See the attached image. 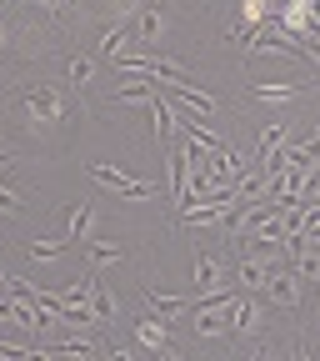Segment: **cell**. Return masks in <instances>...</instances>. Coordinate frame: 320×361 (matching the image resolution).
I'll use <instances>...</instances> for the list:
<instances>
[{"label":"cell","mask_w":320,"mask_h":361,"mask_svg":"<svg viewBox=\"0 0 320 361\" xmlns=\"http://www.w3.org/2000/svg\"><path fill=\"white\" fill-rule=\"evenodd\" d=\"M85 251H90V266H110V261H120V256H125L115 241H85Z\"/></svg>","instance_id":"obj_18"},{"label":"cell","mask_w":320,"mask_h":361,"mask_svg":"<svg viewBox=\"0 0 320 361\" xmlns=\"http://www.w3.org/2000/svg\"><path fill=\"white\" fill-rule=\"evenodd\" d=\"M281 146H290V126H286V121H281V126H265V130H260V146H255V156H250V161H265L270 151H281Z\"/></svg>","instance_id":"obj_15"},{"label":"cell","mask_w":320,"mask_h":361,"mask_svg":"<svg viewBox=\"0 0 320 361\" xmlns=\"http://www.w3.org/2000/svg\"><path fill=\"white\" fill-rule=\"evenodd\" d=\"M65 75H70L75 90H85L90 80H96V61H90V56H70V61H65Z\"/></svg>","instance_id":"obj_17"},{"label":"cell","mask_w":320,"mask_h":361,"mask_svg":"<svg viewBox=\"0 0 320 361\" xmlns=\"http://www.w3.org/2000/svg\"><path fill=\"white\" fill-rule=\"evenodd\" d=\"M11 166H15V156H6V151H0V176H6Z\"/></svg>","instance_id":"obj_21"},{"label":"cell","mask_w":320,"mask_h":361,"mask_svg":"<svg viewBox=\"0 0 320 361\" xmlns=\"http://www.w3.org/2000/svg\"><path fill=\"white\" fill-rule=\"evenodd\" d=\"M225 281H236L231 271H225V261L210 256V251H196V286L210 291V286H225Z\"/></svg>","instance_id":"obj_9"},{"label":"cell","mask_w":320,"mask_h":361,"mask_svg":"<svg viewBox=\"0 0 320 361\" xmlns=\"http://www.w3.org/2000/svg\"><path fill=\"white\" fill-rule=\"evenodd\" d=\"M225 311H231V336H255V331H260V316H265V296L241 286L236 301L225 306Z\"/></svg>","instance_id":"obj_3"},{"label":"cell","mask_w":320,"mask_h":361,"mask_svg":"<svg viewBox=\"0 0 320 361\" xmlns=\"http://www.w3.org/2000/svg\"><path fill=\"white\" fill-rule=\"evenodd\" d=\"M25 251H30V256H35V261H56V256H60V251H70V241H65V236H60V241H30V246H25Z\"/></svg>","instance_id":"obj_19"},{"label":"cell","mask_w":320,"mask_h":361,"mask_svg":"<svg viewBox=\"0 0 320 361\" xmlns=\"http://www.w3.org/2000/svg\"><path fill=\"white\" fill-rule=\"evenodd\" d=\"M135 45H141V35H135V25L120 16L115 25H105V35H101V61H120V56H130Z\"/></svg>","instance_id":"obj_5"},{"label":"cell","mask_w":320,"mask_h":361,"mask_svg":"<svg viewBox=\"0 0 320 361\" xmlns=\"http://www.w3.org/2000/svg\"><path fill=\"white\" fill-rule=\"evenodd\" d=\"M85 171H90V180H101L105 191H115V196H125V201H155V196H160V186H155V180L125 176V171H115V166H101V161H90Z\"/></svg>","instance_id":"obj_1"},{"label":"cell","mask_w":320,"mask_h":361,"mask_svg":"<svg viewBox=\"0 0 320 361\" xmlns=\"http://www.w3.org/2000/svg\"><path fill=\"white\" fill-rule=\"evenodd\" d=\"M300 286L305 281L290 271V261H276V266H270V281L260 286V296L270 306H281V311H300Z\"/></svg>","instance_id":"obj_2"},{"label":"cell","mask_w":320,"mask_h":361,"mask_svg":"<svg viewBox=\"0 0 320 361\" xmlns=\"http://www.w3.org/2000/svg\"><path fill=\"white\" fill-rule=\"evenodd\" d=\"M310 80H245V96L250 101H295L305 96Z\"/></svg>","instance_id":"obj_7"},{"label":"cell","mask_w":320,"mask_h":361,"mask_svg":"<svg viewBox=\"0 0 320 361\" xmlns=\"http://www.w3.org/2000/svg\"><path fill=\"white\" fill-rule=\"evenodd\" d=\"M135 341L151 346V351H165L170 361L180 356V351L170 346V322H165V316H141V322H135Z\"/></svg>","instance_id":"obj_6"},{"label":"cell","mask_w":320,"mask_h":361,"mask_svg":"<svg viewBox=\"0 0 320 361\" xmlns=\"http://www.w3.org/2000/svg\"><path fill=\"white\" fill-rule=\"evenodd\" d=\"M155 96H160L155 80H125V85H115V101H130V106H151Z\"/></svg>","instance_id":"obj_12"},{"label":"cell","mask_w":320,"mask_h":361,"mask_svg":"<svg viewBox=\"0 0 320 361\" xmlns=\"http://www.w3.org/2000/svg\"><path fill=\"white\" fill-rule=\"evenodd\" d=\"M151 6H165V0H151Z\"/></svg>","instance_id":"obj_24"},{"label":"cell","mask_w":320,"mask_h":361,"mask_svg":"<svg viewBox=\"0 0 320 361\" xmlns=\"http://www.w3.org/2000/svg\"><path fill=\"white\" fill-rule=\"evenodd\" d=\"M130 25H135V35H141V45H155L160 30H165V16H160V6H151V0H146V6L130 16Z\"/></svg>","instance_id":"obj_11"},{"label":"cell","mask_w":320,"mask_h":361,"mask_svg":"<svg viewBox=\"0 0 320 361\" xmlns=\"http://www.w3.org/2000/svg\"><path fill=\"white\" fill-rule=\"evenodd\" d=\"M6 45H11V30H6V25H0V51H6Z\"/></svg>","instance_id":"obj_22"},{"label":"cell","mask_w":320,"mask_h":361,"mask_svg":"<svg viewBox=\"0 0 320 361\" xmlns=\"http://www.w3.org/2000/svg\"><path fill=\"white\" fill-rule=\"evenodd\" d=\"M6 281H11V276H6V271H0V291H6Z\"/></svg>","instance_id":"obj_23"},{"label":"cell","mask_w":320,"mask_h":361,"mask_svg":"<svg viewBox=\"0 0 320 361\" xmlns=\"http://www.w3.org/2000/svg\"><path fill=\"white\" fill-rule=\"evenodd\" d=\"M90 226H96V206H75V211H70L65 241H70V246H85V241H90Z\"/></svg>","instance_id":"obj_14"},{"label":"cell","mask_w":320,"mask_h":361,"mask_svg":"<svg viewBox=\"0 0 320 361\" xmlns=\"http://www.w3.org/2000/svg\"><path fill=\"white\" fill-rule=\"evenodd\" d=\"M20 106L30 111V121H65V101L56 96L51 85H30V90H20Z\"/></svg>","instance_id":"obj_4"},{"label":"cell","mask_w":320,"mask_h":361,"mask_svg":"<svg viewBox=\"0 0 320 361\" xmlns=\"http://www.w3.org/2000/svg\"><path fill=\"white\" fill-rule=\"evenodd\" d=\"M90 306H96L101 326H110V322H115V296H110V291H105V281H96V276H90Z\"/></svg>","instance_id":"obj_16"},{"label":"cell","mask_w":320,"mask_h":361,"mask_svg":"<svg viewBox=\"0 0 320 361\" xmlns=\"http://www.w3.org/2000/svg\"><path fill=\"white\" fill-rule=\"evenodd\" d=\"M0 206H6V211H20V196H15V191H6V186H0Z\"/></svg>","instance_id":"obj_20"},{"label":"cell","mask_w":320,"mask_h":361,"mask_svg":"<svg viewBox=\"0 0 320 361\" xmlns=\"http://www.w3.org/2000/svg\"><path fill=\"white\" fill-rule=\"evenodd\" d=\"M165 171H170V201H175V211L186 206V146H165Z\"/></svg>","instance_id":"obj_10"},{"label":"cell","mask_w":320,"mask_h":361,"mask_svg":"<svg viewBox=\"0 0 320 361\" xmlns=\"http://www.w3.org/2000/svg\"><path fill=\"white\" fill-rule=\"evenodd\" d=\"M191 326H196V336H205V341H220V336H231V311H225V306L191 311Z\"/></svg>","instance_id":"obj_8"},{"label":"cell","mask_w":320,"mask_h":361,"mask_svg":"<svg viewBox=\"0 0 320 361\" xmlns=\"http://www.w3.org/2000/svg\"><path fill=\"white\" fill-rule=\"evenodd\" d=\"M151 311L165 316V322H175V316L191 311V296H170V291H155V286H151Z\"/></svg>","instance_id":"obj_13"}]
</instances>
